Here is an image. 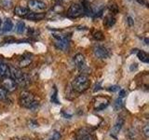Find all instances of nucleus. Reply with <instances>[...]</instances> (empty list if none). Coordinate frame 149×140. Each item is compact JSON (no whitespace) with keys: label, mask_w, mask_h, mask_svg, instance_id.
Instances as JSON below:
<instances>
[{"label":"nucleus","mask_w":149,"mask_h":140,"mask_svg":"<svg viewBox=\"0 0 149 140\" xmlns=\"http://www.w3.org/2000/svg\"><path fill=\"white\" fill-rule=\"evenodd\" d=\"M19 101L22 106L28 109H36L38 106V102L36 100V97L29 92H22Z\"/></svg>","instance_id":"f257e3e1"},{"label":"nucleus","mask_w":149,"mask_h":140,"mask_svg":"<svg viewBox=\"0 0 149 140\" xmlns=\"http://www.w3.org/2000/svg\"><path fill=\"white\" fill-rule=\"evenodd\" d=\"M72 87L77 92H83L90 87V79L85 75H79L72 82Z\"/></svg>","instance_id":"f03ea898"},{"label":"nucleus","mask_w":149,"mask_h":140,"mask_svg":"<svg viewBox=\"0 0 149 140\" xmlns=\"http://www.w3.org/2000/svg\"><path fill=\"white\" fill-rule=\"evenodd\" d=\"M9 73H10L11 78L13 79L17 85L20 86H25L26 85V77L20 69L10 66L9 67Z\"/></svg>","instance_id":"7ed1b4c3"},{"label":"nucleus","mask_w":149,"mask_h":140,"mask_svg":"<svg viewBox=\"0 0 149 140\" xmlns=\"http://www.w3.org/2000/svg\"><path fill=\"white\" fill-rule=\"evenodd\" d=\"M74 140H96V136L91 129L82 128L74 134Z\"/></svg>","instance_id":"20e7f679"},{"label":"nucleus","mask_w":149,"mask_h":140,"mask_svg":"<svg viewBox=\"0 0 149 140\" xmlns=\"http://www.w3.org/2000/svg\"><path fill=\"white\" fill-rule=\"evenodd\" d=\"M84 13V8L83 6L80 4H73L70 6V8L67 10V16L70 18H78L83 15Z\"/></svg>","instance_id":"39448f33"},{"label":"nucleus","mask_w":149,"mask_h":140,"mask_svg":"<svg viewBox=\"0 0 149 140\" xmlns=\"http://www.w3.org/2000/svg\"><path fill=\"white\" fill-rule=\"evenodd\" d=\"M28 9L33 12H42L47 8V5L40 0H29L28 1Z\"/></svg>","instance_id":"423d86ee"},{"label":"nucleus","mask_w":149,"mask_h":140,"mask_svg":"<svg viewBox=\"0 0 149 140\" xmlns=\"http://www.w3.org/2000/svg\"><path fill=\"white\" fill-rule=\"evenodd\" d=\"M55 42L54 44L58 49L62 50H67L69 49V39L65 36H58L54 35Z\"/></svg>","instance_id":"0eeeda50"},{"label":"nucleus","mask_w":149,"mask_h":140,"mask_svg":"<svg viewBox=\"0 0 149 140\" xmlns=\"http://www.w3.org/2000/svg\"><path fill=\"white\" fill-rule=\"evenodd\" d=\"M109 105V99L104 96H98L93 101V106L95 110H102Z\"/></svg>","instance_id":"6e6552de"},{"label":"nucleus","mask_w":149,"mask_h":140,"mask_svg":"<svg viewBox=\"0 0 149 140\" xmlns=\"http://www.w3.org/2000/svg\"><path fill=\"white\" fill-rule=\"evenodd\" d=\"M93 52H94L95 56L99 59H106L110 56V51L109 50L104 46L102 45H98L96 46L94 50H93Z\"/></svg>","instance_id":"1a4fd4ad"},{"label":"nucleus","mask_w":149,"mask_h":140,"mask_svg":"<svg viewBox=\"0 0 149 140\" xmlns=\"http://www.w3.org/2000/svg\"><path fill=\"white\" fill-rule=\"evenodd\" d=\"M2 87L8 92H14L16 90L17 84L11 78H5L2 81Z\"/></svg>","instance_id":"9d476101"},{"label":"nucleus","mask_w":149,"mask_h":140,"mask_svg":"<svg viewBox=\"0 0 149 140\" xmlns=\"http://www.w3.org/2000/svg\"><path fill=\"white\" fill-rule=\"evenodd\" d=\"M123 124H124V120L122 118H118V120H116L115 125L112 127L111 129V132H110V134L111 136H113L115 138H116V136H118V134H119L120 130L122 129L123 127Z\"/></svg>","instance_id":"9b49d317"},{"label":"nucleus","mask_w":149,"mask_h":140,"mask_svg":"<svg viewBox=\"0 0 149 140\" xmlns=\"http://www.w3.org/2000/svg\"><path fill=\"white\" fill-rule=\"evenodd\" d=\"M74 63L76 66L79 69H83L85 67V56L82 53H77L74 56Z\"/></svg>","instance_id":"f8f14e48"},{"label":"nucleus","mask_w":149,"mask_h":140,"mask_svg":"<svg viewBox=\"0 0 149 140\" xmlns=\"http://www.w3.org/2000/svg\"><path fill=\"white\" fill-rule=\"evenodd\" d=\"M25 18L27 20H30V21L39 22L45 18V14L42 12H29V14H28Z\"/></svg>","instance_id":"ddd939ff"},{"label":"nucleus","mask_w":149,"mask_h":140,"mask_svg":"<svg viewBox=\"0 0 149 140\" xmlns=\"http://www.w3.org/2000/svg\"><path fill=\"white\" fill-rule=\"evenodd\" d=\"M8 74H9V66L3 60L0 59V78H7Z\"/></svg>","instance_id":"4468645a"},{"label":"nucleus","mask_w":149,"mask_h":140,"mask_svg":"<svg viewBox=\"0 0 149 140\" xmlns=\"http://www.w3.org/2000/svg\"><path fill=\"white\" fill-rule=\"evenodd\" d=\"M29 12H30L29 9L24 8V7H16L15 8H14V13H15L16 15L19 17L25 18L28 14H29Z\"/></svg>","instance_id":"2eb2a0df"},{"label":"nucleus","mask_w":149,"mask_h":140,"mask_svg":"<svg viewBox=\"0 0 149 140\" xmlns=\"http://www.w3.org/2000/svg\"><path fill=\"white\" fill-rule=\"evenodd\" d=\"M32 60H33V58H32L31 54H25L23 57H22L19 64H20L21 67H26L32 63Z\"/></svg>","instance_id":"dca6fc26"},{"label":"nucleus","mask_w":149,"mask_h":140,"mask_svg":"<svg viewBox=\"0 0 149 140\" xmlns=\"http://www.w3.org/2000/svg\"><path fill=\"white\" fill-rule=\"evenodd\" d=\"M13 28V22L10 19H6V20L4 21L3 24H2V28L1 30L2 32L4 33H8V32H10Z\"/></svg>","instance_id":"f3484780"},{"label":"nucleus","mask_w":149,"mask_h":140,"mask_svg":"<svg viewBox=\"0 0 149 140\" xmlns=\"http://www.w3.org/2000/svg\"><path fill=\"white\" fill-rule=\"evenodd\" d=\"M116 23V19L114 16L112 15H108L104 18V27H106L107 29H109V28L113 27L114 24Z\"/></svg>","instance_id":"a211bd4d"},{"label":"nucleus","mask_w":149,"mask_h":140,"mask_svg":"<svg viewBox=\"0 0 149 140\" xmlns=\"http://www.w3.org/2000/svg\"><path fill=\"white\" fill-rule=\"evenodd\" d=\"M137 57L139 58L140 61H142L143 63H148L149 62V57L148 54L143 50H137Z\"/></svg>","instance_id":"6ab92c4d"},{"label":"nucleus","mask_w":149,"mask_h":140,"mask_svg":"<svg viewBox=\"0 0 149 140\" xmlns=\"http://www.w3.org/2000/svg\"><path fill=\"white\" fill-rule=\"evenodd\" d=\"M107 8L113 14L118 13V6L115 1H109L108 4H107Z\"/></svg>","instance_id":"aec40b11"},{"label":"nucleus","mask_w":149,"mask_h":140,"mask_svg":"<svg viewBox=\"0 0 149 140\" xmlns=\"http://www.w3.org/2000/svg\"><path fill=\"white\" fill-rule=\"evenodd\" d=\"M25 30V23L22 21H19L16 24V32L18 34H22Z\"/></svg>","instance_id":"412c9836"},{"label":"nucleus","mask_w":149,"mask_h":140,"mask_svg":"<svg viewBox=\"0 0 149 140\" xmlns=\"http://www.w3.org/2000/svg\"><path fill=\"white\" fill-rule=\"evenodd\" d=\"M123 106H124L123 98H119V97H118V99L116 100V102H115V106H114L115 109H116V110H119V109L122 108Z\"/></svg>","instance_id":"4be33fe9"},{"label":"nucleus","mask_w":149,"mask_h":140,"mask_svg":"<svg viewBox=\"0 0 149 140\" xmlns=\"http://www.w3.org/2000/svg\"><path fill=\"white\" fill-rule=\"evenodd\" d=\"M50 101L51 103H54V104H60V101L58 100V91L56 87H54V92L52 93V95H51Z\"/></svg>","instance_id":"5701e85b"},{"label":"nucleus","mask_w":149,"mask_h":140,"mask_svg":"<svg viewBox=\"0 0 149 140\" xmlns=\"http://www.w3.org/2000/svg\"><path fill=\"white\" fill-rule=\"evenodd\" d=\"M93 38H94L95 40H97V41H100V40H102L104 38V36L101 31H97V32L94 33V34H93Z\"/></svg>","instance_id":"b1692460"},{"label":"nucleus","mask_w":149,"mask_h":140,"mask_svg":"<svg viewBox=\"0 0 149 140\" xmlns=\"http://www.w3.org/2000/svg\"><path fill=\"white\" fill-rule=\"evenodd\" d=\"M8 97V91H6L3 87H0V100L4 101Z\"/></svg>","instance_id":"393cba45"},{"label":"nucleus","mask_w":149,"mask_h":140,"mask_svg":"<svg viewBox=\"0 0 149 140\" xmlns=\"http://www.w3.org/2000/svg\"><path fill=\"white\" fill-rule=\"evenodd\" d=\"M61 139V134L58 132H54L50 135V137L48 140H60Z\"/></svg>","instance_id":"a878e982"},{"label":"nucleus","mask_w":149,"mask_h":140,"mask_svg":"<svg viewBox=\"0 0 149 140\" xmlns=\"http://www.w3.org/2000/svg\"><path fill=\"white\" fill-rule=\"evenodd\" d=\"M143 133L144 136H146V137H148L149 136V125L148 124H146V125L143 126Z\"/></svg>","instance_id":"bb28decb"},{"label":"nucleus","mask_w":149,"mask_h":140,"mask_svg":"<svg viewBox=\"0 0 149 140\" xmlns=\"http://www.w3.org/2000/svg\"><path fill=\"white\" fill-rule=\"evenodd\" d=\"M119 88H120V87H119V86H118V85L110 86V87L108 88V91H110V92H118V91H119V90H120Z\"/></svg>","instance_id":"cd10ccee"},{"label":"nucleus","mask_w":149,"mask_h":140,"mask_svg":"<svg viewBox=\"0 0 149 140\" xmlns=\"http://www.w3.org/2000/svg\"><path fill=\"white\" fill-rule=\"evenodd\" d=\"M126 95H127V92H126L125 90H120L119 91V94H118V97L119 98H124Z\"/></svg>","instance_id":"c85d7f7f"},{"label":"nucleus","mask_w":149,"mask_h":140,"mask_svg":"<svg viewBox=\"0 0 149 140\" xmlns=\"http://www.w3.org/2000/svg\"><path fill=\"white\" fill-rule=\"evenodd\" d=\"M12 140H31V139L26 138V137H15V138L12 139Z\"/></svg>","instance_id":"c756f323"},{"label":"nucleus","mask_w":149,"mask_h":140,"mask_svg":"<svg viewBox=\"0 0 149 140\" xmlns=\"http://www.w3.org/2000/svg\"><path fill=\"white\" fill-rule=\"evenodd\" d=\"M128 20H129V21H128L129 24H130V25H132V23H133V22H132V19L130 18V17H129V18H128Z\"/></svg>","instance_id":"7c9ffc66"},{"label":"nucleus","mask_w":149,"mask_h":140,"mask_svg":"<svg viewBox=\"0 0 149 140\" xmlns=\"http://www.w3.org/2000/svg\"><path fill=\"white\" fill-rule=\"evenodd\" d=\"M101 89V86H100V84H96V86H95V89H94V92H96V91H98V90H100Z\"/></svg>","instance_id":"2f4dec72"},{"label":"nucleus","mask_w":149,"mask_h":140,"mask_svg":"<svg viewBox=\"0 0 149 140\" xmlns=\"http://www.w3.org/2000/svg\"><path fill=\"white\" fill-rule=\"evenodd\" d=\"M60 1H63V2H69V1H71V0H60Z\"/></svg>","instance_id":"473e14b6"},{"label":"nucleus","mask_w":149,"mask_h":140,"mask_svg":"<svg viewBox=\"0 0 149 140\" xmlns=\"http://www.w3.org/2000/svg\"><path fill=\"white\" fill-rule=\"evenodd\" d=\"M1 22H2V20H1V18H0V24H1Z\"/></svg>","instance_id":"72a5a7b5"}]
</instances>
